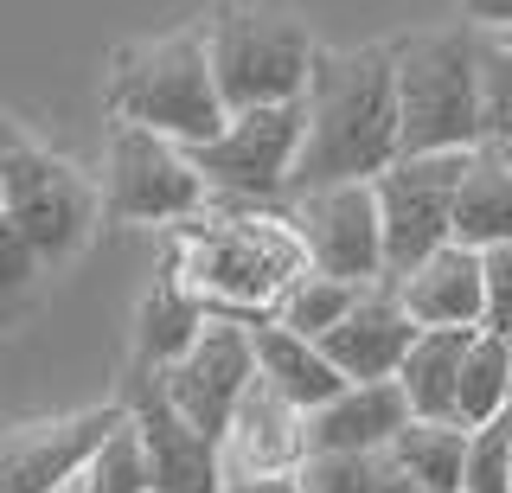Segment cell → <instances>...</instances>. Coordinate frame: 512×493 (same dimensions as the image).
<instances>
[{"mask_svg": "<svg viewBox=\"0 0 512 493\" xmlns=\"http://www.w3.org/2000/svg\"><path fill=\"white\" fill-rule=\"evenodd\" d=\"M128 417L141 429V449H148V474H154V493H224L231 487V468H224V442L192 429L173 397L160 391V372H141L128 378L122 391Z\"/></svg>", "mask_w": 512, "mask_h": 493, "instance_id": "13", "label": "cell"}, {"mask_svg": "<svg viewBox=\"0 0 512 493\" xmlns=\"http://www.w3.org/2000/svg\"><path fill=\"white\" fill-rule=\"evenodd\" d=\"M250 340H256V378H263L276 397H288L295 410H308V417L346 391L340 365H333L327 346L308 340V333H288V327H276V321H256Z\"/></svg>", "mask_w": 512, "mask_h": 493, "instance_id": "18", "label": "cell"}, {"mask_svg": "<svg viewBox=\"0 0 512 493\" xmlns=\"http://www.w3.org/2000/svg\"><path fill=\"white\" fill-rule=\"evenodd\" d=\"M384 455H391L423 493H461V474H468V423H429V417H410Z\"/></svg>", "mask_w": 512, "mask_h": 493, "instance_id": "22", "label": "cell"}, {"mask_svg": "<svg viewBox=\"0 0 512 493\" xmlns=\"http://www.w3.org/2000/svg\"><path fill=\"white\" fill-rule=\"evenodd\" d=\"M404 423H410V404L397 391V378L346 385L333 404H320L308 417V455H384Z\"/></svg>", "mask_w": 512, "mask_h": 493, "instance_id": "17", "label": "cell"}, {"mask_svg": "<svg viewBox=\"0 0 512 493\" xmlns=\"http://www.w3.org/2000/svg\"><path fill=\"white\" fill-rule=\"evenodd\" d=\"M461 20L474 26V33H512V0H461Z\"/></svg>", "mask_w": 512, "mask_h": 493, "instance_id": "31", "label": "cell"}, {"mask_svg": "<svg viewBox=\"0 0 512 493\" xmlns=\"http://www.w3.org/2000/svg\"><path fill=\"white\" fill-rule=\"evenodd\" d=\"M39 269H45V257L26 244V231L0 212V314H7L13 301L32 289V276H39Z\"/></svg>", "mask_w": 512, "mask_h": 493, "instance_id": "29", "label": "cell"}, {"mask_svg": "<svg viewBox=\"0 0 512 493\" xmlns=\"http://www.w3.org/2000/svg\"><path fill=\"white\" fill-rule=\"evenodd\" d=\"M0 173H7V218L26 231V244L45 263H64L96 225V199L84 173H71L58 154L26 141L13 122H0Z\"/></svg>", "mask_w": 512, "mask_h": 493, "instance_id": "8", "label": "cell"}, {"mask_svg": "<svg viewBox=\"0 0 512 493\" xmlns=\"http://www.w3.org/2000/svg\"><path fill=\"white\" fill-rule=\"evenodd\" d=\"M480 282H487V314H480V327L512 340V244L480 250Z\"/></svg>", "mask_w": 512, "mask_h": 493, "instance_id": "30", "label": "cell"}, {"mask_svg": "<svg viewBox=\"0 0 512 493\" xmlns=\"http://www.w3.org/2000/svg\"><path fill=\"white\" fill-rule=\"evenodd\" d=\"M416 333L423 327L404 314V301H397L391 282H372V289L352 301V314L320 346H327V359L340 365L346 385H378V378H397V365L410 359Z\"/></svg>", "mask_w": 512, "mask_h": 493, "instance_id": "14", "label": "cell"}, {"mask_svg": "<svg viewBox=\"0 0 512 493\" xmlns=\"http://www.w3.org/2000/svg\"><path fill=\"white\" fill-rule=\"evenodd\" d=\"M468 154H404L378 173V218H384V269L404 276L442 244H455V193Z\"/></svg>", "mask_w": 512, "mask_h": 493, "instance_id": "9", "label": "cell"}, {"mask_svg": "<svg viewBox=\"0 0 512 493\" xmlns=\"http://www.w3.org/2000/svg\"><path fill=\"white\" fill-rule=\"evenodd\" d=\"M512 417V340L506 333H474L468 365H461V397H455V423H500Z\"/></svg>", "mask_w": 512, "mask_h": 493, "instance_id": "23", "label": "cell"}, {"mask_svg": "<svg viewBox=\"0 0 512 493\" xmlns=\"http://www.w3.org/2000/svg\"><path fill=\"white\" fill-rule=\"evenodd\" d=\"M455 244L468 250L512 244V161L493 141H480L468 154V173H461V193H455Z\"/></svg>", "mask_w": 512, "mask_h": 493, "instance_id": "21", "label": "cell"}, {"mask_svg": "<svg viewBox=\"0 0 512 493\" xmlns=\"http://www.w3.org/2000/svg\"><path fill=\"white\" fill-rule=\"evenodd\" d=\"M391 289L416 327H480V314H487L480 250H468V244H442L436 257L391 276Z\"/></svg>", "mask_w": 512, "mask_h": 493, "instance_id": "16", "label": "cell"}, {"mask_svg": "<svg viewBox=\"0 0 512 493\" xmlns=\"http://www.w3.org/2000/svg\"><path fill=\"white\" fill-rule=\"evenodd\" d=\"M288 225H295L308 269L340 282H391L384 269V218H378V186L372 180H346V186H314V193L288 199Z\"/></svg>", "mask_w": 512, "mask_h": 493, "instance_id": "10", "label": "cell"}, {"mask_svg": "<svg viewBox=\"0 0 512 493\" xmlns=\"http://www.w3.org/2000/svg\"><path fill=\"white\" fill-rule=\"evenodd\" d=\"M493 39H500V33H493ZM506 39H512V33H506Z\"/></svg>", "mask_w": 512, "mask_h": 493, "instance_id": "35", "label": "cell"}, {"mask_svg": "<svg viewBox=\"0 0 512 493\" xmlns=\"http://www.w3.org/2000/svg\"><path fill=\"white\" fill-rule=\"evenodd\" d=\"M506 161H512V148H506Z\"/></svg>", "mask_w": 512, "mask_h": 493, "instance_id": "34", "label": "cell"}, {"mask_svg": "<svg viewBox=\"0 0 512 493\" xmlns=\"http://www.w3.org/2000/svg\"><path fill=\"white\" fill-rule=\"evenodd\" d=\"M199 33H205L218 97L231 116L237 109H276V103L308 97L320 45L301 26V13L276 7V0H224Z\"/></svg>", "mask_w": 512, "mask_h": 493, "instance_id": "4", "label": "cell"}, {"mask_svg": "<svg viewBox=\"0 0 512 493\" xmlns=\"http://www.w3.org/2000/svg\"><path fill=\"white\" fill-rule=\"evenodd\" d=\"M359 295H365L359 282H340V276H320V269H301V276L282 289V301H276V314H269V321L288 327V333H308V340H327V333L352 314V301H359Z\"/></svg>", "mask_w": 512, "mask_h": 493, "instance_id": "24", "label": "cell"}, {"mask_svg": "<svg viewBox=\"0 0 512 493\" xmlns=\"http://www.w3.org/2000/svg\"><path fill=\"white\" fill-rule=\"evenodd\" d=\"M0 212H7V173H0Z\"/></svg>", "mask_w": 512, "mask_h": 493, "instance_id": "33", "label": "cell"}, {"mask_svg": "<svg viewBox=\"0 0 512 493\" xmlns=\"http://www.w3.org/2000/svg\"><path fill=\"white\" fill-rule=\"evenodd\" d=\"M71 493H154V474H148V449H141V429L135 417H122V429L90 455V468L77 474Z\"/></svg>", "mask_w": 512, "mask_h": 493, "instance_id": "26", "label": "cell"}, {"mask_svg": "<svg viewBox=\"0 0 512 493\" xmlns=\"http://www.w3.org/2000/svg\"><path fill=\"white\" fill-rule=\"evenodd\" d=\"M212 205V186L192 167V148L116 122L103 148V212L122 225H186Z\"/></svg>", "mask_w": 512, "mask_h": 493, "instance_id": "7", "label": "cell"}, {"mask_svg": "<svg viewBox=\"0 0 512 493\" xmlns=\"http://www.w3.org/2000/svg\"><path fill=\"white\" fill-rule=\"evenodd\" d=\"M103 97L116 122L154 129V135L180 141V148H205L231 122V109L218 97V77H212L205 33H160V39L122 45Z\"/></svg>", "mask_w": 512, "mask_h": 493, "instance_id": "3", "label": "cell"}, {"mask_svg": "<svg viewBox=\"0 0 512 493\" xmlns=\"http://www.w3.org/2000/svg\"><path fill=\"white\" fill-rule=\"evenodd\" d=\"M128 404H90L71 417L20 423L0 436V493H71L77 474L90 468V455L122 429Z\"/></svg>", "mask_w": 512, "mask_h": 493, "instance_id": "12", "label": "cell"}, {"mask_svg": "<svg viewBox=\"0 0 512 493\" xmlns=\"http://www.w3.org/2000/svg\"><path fill=\"white\" fill-rule=\"evenodd\" d=\"M186 244L173 269L186 276V289L205 301L212 314L231 321H269L282 289L308 269L295 225H288V205H231L212 199L199 218H186Z\"/></svg>", "mask_w": 512, "mask_h": 493, "instance_id": "2", "label": "cell"}, {"mask_svg": "<svg viewBox=\"0 0 512 493\" xmlns=\"http://www.w3.org/2000/svg\"><path fill=\"white\" fill-rule=\"evenodd\" d=\"M301 481L308 493H423L391 455H308Z\"/></svg>", "mask_w": 512, "mask_h": 493, "instance_id": "25", "label": "cell"}, {"mask_svg": "<svg viewBox=\"0 0 512 493\" xmlns=\"http://www.w3.org/2000/svg\"><path fill=\"white\" fill-rule=\"evenodd\" d=\"M461 493H512V417L468 429V474Z\"/></svg>", "mask_w": 512, "mask_h": 493, "instance_id": "28", "label": "cell"}, {"mask_svg": "<svg viewBox=\"0 0 512 493\" xmlns=\"http://www.w3.org/2000/svg\"><path fill=\"white\" fill-rule=\"evenodd\" d=\"M301 135H308V109L301 103L237 109L205 148H192V167L212 186V199L288 205V186H295V167H301Z\"/></svg>", "mask_w": 512, "mask_h": 493, "instance_id": "6", "label": "cell"}, {"mask_svg": "<svg viewBox=\"0 0 512 493\" xmlns=\"http://www.w3.org/2000/svg\"><path fill=\"white\" fill-rule=\"evenodd\" d=\"M480 327H423L410 346V359L397 365V391H404L410 417L429 423H455V397H461V365H468Z\"/></svg>", "mask_w": 512, "mask_h": 493, "instance_id": "19", "label": "cell"}, {"mask_svg": "<svg viewBox=\"0 0 512 493\" xmlns=\"http://www.w3.org/2000/svg\"><path fill=\"white\" fill-rule=\"evenodd\" d=\"M397 58L404 154H474L480 148V33L468 20L448 33H410Z\"/></svg>", "mask_w": 512, "mask_h": 493, "instance_id": "5", "label": "cell"}, {"mask_svg": "<svg viewBox=\"0 0 512 493\" xmlns=\"http://www.w3.org/2000/svg\"><path fill=\"white\" fill-rule=\"evenodd\" d=\"M308 135H301L295 193L346 180H378L404 161V116H397V58L391 45H320L308 77Z\"/></svg>", "mask_w": 512, "mask_h": 493, "instance_id": "1", "label": "cell"}, {"mask_svg": "<svg viewBox=\"0 0 512 493\" xmlns=\"http://www.w3.org/2000/svg\"><path fill=\"white\" fill-rule=\"evenodd\" d=\"M480 141L512 148V39L480 33Z\"/></svg>", "mask_w": 512, "mask_h": 493, "instance_id": "27", "label": "cell"}, {"mask_svg": "<svg viewBox=\"0 0 512 493\" xmlns=\"http://www.w3.org/2000/svg\"><path fill=\"white\" fill-rule=\"evenodd\" d=\"M224 493H308V481L301 474H231Z\"/></svg>", "mask_w": 512, "mask_h": 493, "instance_id": "32", "label": "cell"}, {"mask_svg": "<svg viewBox=\"0 0 512 493\" xmlns=\"http://www.w3.org/2000/svg\"><path fill=\"white\" fill-rule=\"evenodd\" d=\"M205 327H212V308L186 289L180 269H167L135 308V365L141 372H167L173 359L192 353V340H199Z\"/></svg>", "mask_w": 512, "mask_h": 493, "instance_id": "20", "label": "cell"}, {"mask_svg": "<svg viewBox=\"0 0 512 493\" xmlns=\"http://www.w3.org/2000/svg\"><path fill=\"white\" fill-rule=\"evenodd\" d=\"M308 461V410H295L256 378L224 429V468L231 474H301Z\"/></svg>", "mask_w": 512, "mask_h": 493, "instance_id": "15", "label": "cell"}, {"mask_svg": "<svg viewBox=\"0 0 512 493\" xmlns=\"http://www.w3.org/2000/svg\"><path fill=\"white\" fill-rule=\"evenodd\" d=\"M250 385H256V340L250 321H231V314H212V327L192 340V353L160 372V391L173 397V410L218 442L231 429L237 404L250 397Z\"/></svg>", "mask_w": 512, "mask_h": 493, "instance_id": "11", "label": "cell"}]
</instances>
